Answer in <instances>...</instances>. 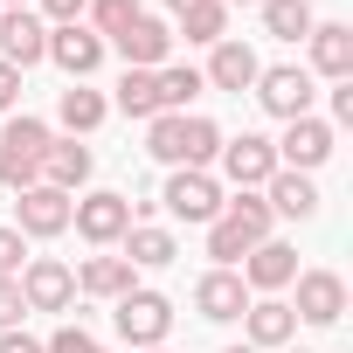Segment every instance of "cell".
Wrapping results in <instances>:
<instances>
[{
  "label": "cell",
  "instance_id": "cell-31",
  "mask_svg": "<svg viewBox=\"0 0 353 353\" xmlns=\"http://www.w3.org/2000/svg\"><path fill=\"white\" fill-rule=\"evenodd\" d=\"M42 353H97V339H90L83 325H63L56 339H42Z\"/></svg>",
  "mask_w": 353,
  "mask_h": 353
},
{
  "label": "cell",
  "instance_id": "cell-33",
  "mask_svg": "<svg viewBox=\"0 0 353 353\" xmlns=\"http://www.w3.org/2000/svg\"><path fill=\"white\" fill-rule=\"evenodd\" d=\"M21 312H28V305H21V284H14V277H0V332H8Z\"/></svg>",
  "mask_w": 353,
  "mask_h": 353
},
{
  "label": "cell",
  "instance_id": "cell-35",
  "mask_svg": "<svg viewBox=\"0 0 353 353\" xmlns=\"http://www.w3.org/2000/svg\"><path fill=\"white\" fill-rule=\"evenodd\" d=\"M83 8H90V0H42V21L63 28V21H83Z\"/></svg>",
  "mask_w": 353,
  "mask_h": 353
},
{
  "label": "cell",
  "instance_id": "cell-5",
  "mask_svg": "<svg viewBox=\"0 0 353 353\" xmlns=\"http://www.w3.org/2000/svg\"><path fill=\"white\" fill-rule=\"evenodd\" d=\"M77 298V270L63 256H28L21 263V305L28 312H70Z\"/></svg>",
  "mask_w": 353,
  "mask_h": 353
},
{
  "label": "cell",
  "instance_id": "cell-42",
  "mask_svg": "<svg viewBox=\"0 0 353 353\" xmlns=\"http://www.w3.org/2000/svg\"><path fill=\"white\" fill-rule=\"evenodd\" d=\"M298 353H305V346H298Z\"/></svg>",
  "mask_w": 353,
  "mask_h": 353
},
{
  "label": "cell",
  "instance_id": "cell-14",
  "mask_svg": "<svg viewBox=\"0 0 353 353\" xmlns=\"http://www.w3.org/2000/svg\"><path fill=\"white\" fill-rule=\"evenodd\" d=\"M236 277H243L250 291H263V298H277V291H284V284L298 277V250L270 236V243H256V250L243 256V270H236Z\"/></svg>",
  "mask_w": 353,
  "mask_h": 353
},
{
  "label": "cell",
  "instance_id": "cell-21",
  "mask_svg": "<svg viewBox=\"0 0 353 353\" xmlns=\"http://www.w3.org/2000/svg\"><path fill=\"white\" fill-rule=\"evenodd\" d=\"M263 201H270V215H291V222H312L319 215V188H312V173H270L263 181Z\"/></svg>",
  "mask_w": 353,
  "mask_h": 353
},
{
  "label": "cell",
  "instance_id": "cell-6",
  "mask_svg": "<svg viewBox=\"0 0 353 353\" xmlns=\"http://www.w3.org/2000/svg\"><path fill=\"white\" fill-rule=\"evenodd\" d=\"M70 222H77V236H83V243L111 250V243L132 229V201L104 188V194H83V201H70Z\"/></svg>",
  "mask_w": 353,
  "mask_h": 353
},
{
  "label": "cell",
  "instance_id": "cell-32",
  "mask_svg": "<svg viewBox=\"0 0 353 353\" xmlns=\"http://www.w3.org/2000/svg\"><path fill=\"white\" fill-rule=\"evenodd\" d=\"M21 256H28V236H21V229H0V277H14Z\"/></svg>",
  "mask_w": 353,
  "mask_h": 353
},
{
  "label": "cell",
  "instance_id": "cell-24",
  "mask_svg": "<svg viewBox=\"0 0 353 353\" xmlns=\"http://www.w3.org/2000/svg\"><path fill=\"white\" fill-rule=\"evenodd\" d=\"M56 118H63V132H70V139H83V132H97V125L111 118V104H104V90L70 83V90H63V104H56Z\"/></svg>",
  "mask_w": 353,
  "mask_h": 353
},
{
  "label": "cell",
  "instance_id": "cell-8",
  "mask_svg": "<svg viewBox=\"0 0 353 353\" xmlns=\"http://www.w3.org/2000/svg\"><path fill=\"white\" fill-rule=\"evenodd\" d=\"M104 49H118L125 56V70H166V49H173V28L159 21V14H139V21H125Z\"/></svg>",
  "mask_w": 353,
  "mask_h": 353
},
{
  "label": "cell",
  "instance_id": "cell-18",
  "mask_svg": "<svg viewBox=\"0 0 353 353\" xmlns=\"http://www.w3.org/2000/svg\"><path fill=\"white\" fill-rule=\"evenodd\" d=\"M256 70H263V63H256V49H250V42H215V56H208L201 83H208V90H236V97H243V90L256 83Z\"/></svg>",
  "mask_w": 353,
  "mask_h": 353
},
{
  "label": "cell",
  "instance_id": "cell-3",
  "mask_svg": "<svg viewBox=\"0 0 353 353\" xmlns=\"http://www.w3.org/2000/svg\"><path fill=\"white\" fill-rule=\"evenodd\" d=\"M250 90H256V104H263L270 118H284V125H291V118H312V97H319V90H312V70H298V63L256 70Z\"/></svg>",
  "mask_w": 353,
  "mask_h": 353
},
{
  "label": "cell",
  "instance_id": "cell-17",
  "mask_svg": "<svg viewBox=\"0 0 353 353\" xmlns=\"http://www.w3.org/2000/svg\"><path fill=\"white\" fill-rule=\"evenodd\" d=\"M194 312H201V319H215V325H229V319H243V312H250V284H243L236 270H208V277L194 284Z\"/></svg>",
  "mask_w": 353,
  "mask_h": 353
},
{
  "label": "cell",
  "instance_id": "cell-22",
  "mask_svg": "<svg viewBox=\"0 0 353 353\" xmlns=\"http://www.w3.org/2000/svg\"><path fill=\"white\" fill-rule=\"evenodd\" d=\"M118 243H125V263H132V270H166L173 256H181L173 229H159V222H132Z\"/></svg>",
  "mask_w": 353,
  "mask_h": 353
},
{
  "label": "cell",
  "instance_id": "cell-20",
  "mask_svg": "<svg viewBox=\"0 0 353 353\" xmlns=\"http://www.w3.org/2000/svg\"><path fill=\"white\" fill-rule=\"evenodd\" d=\"M90 145H77V139H49V152H42V188H56V194H77L83 181H90Z\"/></svg>",
  "mask_w": 353,
  "mask_h": 353
},
{
  "label": "cell",
  "instance_id": "cell-10",
  "mask_svg": "<svg viewBox=\"0 0 353 353\" xmlns=\"http://www.w3.org/2000/svg\"><path fill=\"white\" fill-rule=\"evenodd\" d=\"M49 56V21L28 14V8H0V63L8 70H28Z\"/></svg>",
  "mask_w": 353,
  "mask_h": 353
},
{
  "label": "cell",
  "instance_id": "cell-41",
  "mask_svg": "<svg viewBox=\"0 0 353 353\" xmlns=\"http://www.w3.org/2000/svg\"><path fill=\"white\" fill-rule=\"evenodd\" d=\"M145 353H166V346H145Z\"/></svg>",
  "mask_w": 353,
  "mask_h": 353
},
{
  "label": "cell",
  "instance_id": "cell-7",
  "mask_svg": "<svg viewBox=\"0 0 353 353\" xmlns=\"http://www.w3.org/2000/svg\"><path fill=\"white\" fill-rule=\"evenodd\" d=\"M173 208V222H215L222 215V188H215V173H194V166H173V181L159 194Z\"/></svg>",
  "mask_w": 353,
  "mask_h": 353
},
{
  "label": "cell",
  "instance_id": "cell-13",
  "mask_svg": "<svg viewBox=\"0 0 353 353\" xmlns=\"http://www.w3.org/2000/svg\"><path fill=\"white\" fill-rule=\"evenodd\" d=\"M49 63H56L70 83H83V77L104 63V35H90L83 21H63V28H49Z\"/></svg>",
  "mask_w": 353,
  "mask_h": 353
},
{
  "label": "cell",
  "instance_id": "cell-37",
  "mask_svg": "<svg viewBox=\"0 0 353 353\" xmlns=\"http://www.w3.org/2000/svg\"><path fill=\"white\" fill-rule=\"evenodd\" d=\"M332 125H353V83L332 90Z\"/></svg>",
  "mask_w": 353,
  "mask_h": 353
},
{
  "label": "cell",
  "instance_id": "cell-23",
  "mask_svg": "<svg viewBox=\"0 0 353 353\" xmlns=\"http://www.w3.org/2000/svg\"><path fill=\"white\" fill-rule=\"evenodd\" d=\"M77 291H90V298H125V291H139V270L125 263V256H83L77 263Z\"/></svg>",
  "mask_w": 353,
  "mask_h": 353
},
{
  "label": "cell",
  "instance_id": "cell-15",
  "mask_svg": "<svg viewBox=\"0 0 353 353\" xmlns=\"http://www.w3.org/2000/svg\"><path fill=\"white\" fill-rule=\"evenodd\" d=\"M14 229L21 236H63L70 229V194H56V188H21V201H14Z\"/></svg>",
  "mask_w": 353,
  "mask_h": 353
},
{
  "label": "cell",
  "instance_id": "cell-43",
  "mask_svg": "<svg viewBox=\"0 0 353 353\" xmlns=\"http://www.w3.org/2000/svg\"><path fill=\"white\" fill-rule=\"evenodd\" d=\"M97 353H104V346H97Z\"/></svg>",
  "mask_w": 353,
  "mask_h": 353
},
{
  "label": "cell",
  "instance_id": "cell-1",
  "mask_svg": "<svg viewBox=\"0 0 353 353\" xmlns=\"http://www.w3.org/2000/svg\"><path fill=\"white\" fill-rule=\"evenodd\" d=\"M145 152L166 159V166H194V173H208L215 152H222V125H215V118H194V111H159L152 132H145Z\"/></svg>",
  "mask_w": 353,
  "mask_h": 353
},
{
  "label": "cell",
  "instance_id": "cell-27",
  "mask_svg": "<svg viewBox=\"0 0 353 353\" xmlns=\"http://www.w3.org/2000/svg\"><path fill=\"white\" fill-rule=\"evenodd\" d=\"M181 35L188 42H229V8H222V0H194V8H181Z\"/></svg>",
  "mask_w": 353,
  "mask_h": 353
},
{
  "label": "cell",
  "instance_id": "cell-34",
  "mask_svg": "<svg viewBox=\"0 0 353 353\" xmlns=\"http://www.w3.org/2000/svg\"><path fill=\"white\" fill-rule=\"evenodd\" d=\"M14 111H21V70L0 63V118H14Z\"/></svg>",
  "mask_w": 353,
  "mask_h": 353
},
{
  "label": "cell",
  "instance_id": "cell-40",
  "mask_svg": "<svg viewBox=\"0 0 353 353\" xmlns=\"http://www.w3.org/2000/svg\"><path fill=\"white\" fill-rule=\"evenodd\" d=\"M222 353H250V346H222Z\"/></svg>",
  "mask_w": 353,
  "mask_h": 353
},
{
  "label": "cell",
  "instance_id": "cell-39",
  "mask_svg": "<svg viewBox=\"0 0 353 353\" xmlns=\"http://www.w3.org/2000/svg\"><path fill=\"white\" fill-rule=\"evenodd\" d=\"M166 8H173V14H181V8H194V0H166Z\"/></svg>",
  "mask_w": 353,
  "mask_h": 353
},
{
  "label": "cell",
  "instance_id": "cell-28",
  "mask_svg": "<svg viewBox=\"0 0 353 353\" xmlns=\"http://www.w3.org/2000/svg\"><path fill=\"white\" fill-rule=\"evenodd\" d=\"M222 215H229V222H236L250 243H270V222H277V215H270V201H263V194L236 188V201H222Z\"/></svg>",
  "mask_w": 353,
  "mask_h": 353
},
{
  "label": "cell",
  "instance_id": "cell-26",
  "mask_svg": "<svg viewBox=\"0 0 353 353\" xmlns=\"http://www.w3.org/2000/svg\"><path fill=\"white\" fill-rule=\"evenodd\" d=\"M312 0H263V28L277 35V42H305L312 35Z\"/></svg>",
  "mask_w": 353,
  "mask_h": 353
},
{
  "label": "cell",
  "instance_id": "cell-36",
  "mask_svg": "<svg viewBox=\"0 0 353 353\" xmlns=\"http://www.w3.org/2000/svg\"><path fill=\"white\" fill-rule=\"evenodd\" d=\"M0 353H42V339L21 332V325H8V332H0Z\"/></svg>",
  "mask_w": 353,
  "mask_h": 353
},
{
  "label": "cell",
  "instance_id": "cell-9",
  "mask_svg": "<svg viewBox=\"0 0 353 353\" xmlns=\"http://www.w3.org/2000/svg\"><path fill=\"white\" fill-rule=\"evenodd\" d=\"M270 152H277V166H284V173H312V166H325V159H332V125H325V118H291V125H284V139H277Z\"/></svg>",
  "mask_w": 353,
  "mask_h": 353
},
{
  "label": "cell",
  "instance_id": "cell-16",
  "mask_svg": "<svg viewBox=\"0 0 353 353\" xmlns=\"http://www.w3.org/2000/svg\"><path fill=\"white\" fill-rule=\"evenodd\" d=\"M312 70L332 77V83H353V28L346 21H312Z\"/></svg>",
  "mask_w": 353,
  "mask_h": 353
},
{
  "label": "cell",
  "instance_id": "cell-30",
  "mask_svg": "<svg viewBox=\"0 0 353 353\" xmlns=\"http://www.w3.org/2000/svg\"><path fill=\"white\" fill-rule=\"evenodd\" d=\"M83 14H90V21H83V28H90V35H104V42H111V35H118V28H125V21H139V14H145V8H139V0H90V8H83Z\"/></svg>",
  "mask_w": 353,
  "mask_h": 353
},
{
  "label": "cell",
  "instance_id": "cell-19",
  "mask_svg": "<svg viewBox=\"0 0 353 353\" xmlns=\"http://www.w3.org/2000/svg\"><path fill=\"white\" fill-rule=\"evenodd\" d=\"M291 332H298V312H291L284 298H250V312H243V346H291Z\"/></svg>",
  "mask_w": 353,
  "mask_h": 353
},
{
  "label": "cell",
  "instance_id": "cell-11",
  "mask_svg": "<svg viewBox=\"0 0 353 353\" xmlns=\"http://www.w3.org/2000/svg\"><path fill=\"white\" fill-rule=\"evenodd\" d=\"M291 284H298V305L291 312L305 325H339V312H346V277L339 270H298Z\"/></svg>",
  "mask_w": 353,
  "mask_h": 353
},
{
  "label": "cell",
  "instance_id": "cell-4",
  "mask_svg": "<svg viewBox=\"0 0 353 353\" xmlns=\"http://www.w3.org/2000/svg\"><path fill=\"white\" fill-rule=\"evenodd\" d=\"M166 332H173V305L159 291H125L118 298V339H132V353L166 346Z\"/></svg>",
  "mask_w": 353,
  "mask_h": 353
},
{
  "label": "cell",
  "instance_id": "cell-25",
  "mask_svg": "<svg viewBox=\"0 0 353 353\" xmlns=\"http://www.w3.org/2000/svg\"><path fill=\"white\" fill-rule=\"evenodd\" d=\"M118 111L125 118H159V70H125L118 77Z\"/></svg>",
  "mask_w": 353,
  "mask_h": 353
},
{
  "label": "cell",
  "instance_id": "cell-12",
  "mask_svg": "<svg viewBox=\"0 0 353 353\" xmlns=\"http://www.w3.org/2000/svg\"><path fill=\"white\" fill-rule=\"evenodd\" d=\"M222 173L236 188H250V194H263V181L277 173V152H270V139H256V132H243V139H222Z\"/></svg>",
  "mask_w": 353,
  "mask_h": 353
},
{
  "label": "cell",
  "instance_id": "cell-29",
  "mask_svg": "<svg viewBox=\"0 0 353 353\" xmlns=\"http://www.w3.org/2000/svg\"><path fill=\"white\" fill-rule=\"evenodd\" d=\"M201 90H208V83H201L194 63H166V70H159V111H188Z\"/></svg>",
  "mask_w": 353,
  "mask_h": 353
},
{
  "label": "cell",
  "instance_id": "cell-38",
  "mask_svg": "<svg viewBox=\"0 0 353 353\" xmlns=\"http://www.w3.org/2000/svg\"><path fill=\"white\" fill-rule=\"evenodd\" d=\"M222 8H263V0H222Z\"/></svg>",
  "mask_w": 353,
  "mask_h": 353
},
{
  "label": "cell",
  "instance_id": "cell-2",
  "mask_svg": "<svg viewBox=\"0 0 353 353\" xmlns=\"http://www.w3.org/2000/svg\"><path fill=\"white\" fill-rule=\"evenodd\" d=\"M42 152H49V125L42 118H28V111H14L8 118V132H0V188H35L42 181Z\"/></svg>",
  "mask_w": 353,
  "mask_h": 353
}]
</instances>
